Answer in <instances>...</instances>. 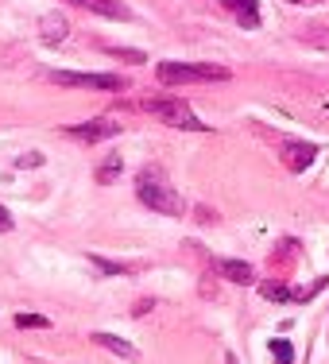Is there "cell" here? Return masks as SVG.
<instances>
[{
  "label": "cell",
  "instance_id": "cell-2",
  "mask_svg": "<svg viewBox=\"0 0 329 364\" xmlns=\"http://www.w3.org/2000/svg\"><path fill=\"white\" fill-rule=\"evenodd\" d=\"M132 109H144V112H151L155 120H163V124H171V128H186V132H205V128H210L178 97H147V101H136Z\"/></svg>",
  "mask_w": 329,
  "mask_h": 364
},
{
  "label": "cell",
  "instance_id": "cell-6",
  "mask_svg": "<svg viewBox=\"0 0 329 364\" xmlns=\"http://www.w3.org/2000/svg\"><path fill=\"white\" fill-rule=\"evenodd\" d=\"M120 132V120H109V117H97V120H85V124H70L66 128V136H74V140L82 144H101L109 140V136Z\"/></svg>",
  "mask_w": 329,
  "mask_h": 364
},
{
  "label": "cell",
  "instance_id": "cell-17",
  "mask_svg": "<svg viewBox=\"0 0 329 364\" xmlns=\"http://www.w3.org/2000/svg\"><path fill=\"white\" fill-rule=\"evenodd\" d=\"M16 326H20V329H47L50 322L43 314H20V318H16Z\"/></svg>",
  "mask_w": 329,
  "mask_h": 364
},
{
  "label": "cell",
  "instance_id": "cell-12",
  "mask_svg": "<svg viewBox=\"0 0 329 364\" xmlns=\"http://www.w3.org/2000/svg\"><path fill=\"white\" fill-rule=\"evenodd\" d=\"M259 294L267 302H294V287H287L283 279H264L259 283Z\"/></svg>",
  "mask_w": 329,
  "mask_h": 364
},
{
  "label": "cell",
  "instance_id": "cell-10",
  "mask_svg": "<svg viewBox=\"0 0 329 364\" xmlns=\"http://www.w3.org/2000/svg\"><path fill=\"white\" fill-rule=\"evenodd\" d=\"M39 36H43V43H63L66 36H70V23H66V16L47 12V16L39 20Z\"/></svg>",
  "mask_w": 329,
  "mask_h": 364
},
{
  "label": "cell",
  "instance_id": "cell-5",
  "mask_svg": "<svg viewBox=\"0 0 329 364\" xmlns=\"http://www.w3.org/2000/svg\"><path fill=\"white\" fill-rule=\"evenodd\" d=\"M279 159H283V167H287V171L302 175V171L318 159V147L306 144V140H279Z\"/></svg>",
  "mask_w": 329,
  "mask_h": 364
},
{
  "label": "cell",
  "instance_id": "cell-4",
  "mask_svg": "<svg viewBox=\"0 0 329 364\" xmlns=\"http://www.w3.org/2000/svg\"><path fill=\"white\" fill-rule=\"evenodd\" d=\"M55 85H74V90H101V93H120L128 90V77L120 74H82V70H50L47 74Z\"/></svg>",
  "mask_w": 329,
  "mask_h": 364
},
{
  "label": "cell",
  "instance_id": "cell-19",
  "mask_svg": "<svg viewBox=\"0 0 329 364\" xmlns=\"http://www.w3.org/2000/svg\"><path fill=\"white\" fill-rule=\"evenodd\" d=\"M43 163V155L39 151H31V155H20V167H39Z\"/></svg>",
  "mask_w": 329,
  "mask_h": 364
},
{
  "label": "cell",
  "instance_id": "cell-16",
  "mask_svg": "<svg viewBox=\"0 0 329 364\" xmlns=\"http://www.w3.org/2000/svg\"><path fill=\"white\" fill-rule=\"evenodd\" d=\"M109 55H117V58H124V63H132V66H140V63H147V55L144 50H124V47H105Z\"/></svg>",
  "mask_w": 329,
  "mask_h": 364
},
{
  "label": "cell",
  "instance_id": "cell-7",
  "mask_svg": "<svg viewBox=\"0 0 329 364\" xmlns=\"http://www.w3.org/2000/svg\"><path fill=\"white\" fill-rule=\"evenodd\" d=\"M66 4L85 8V12H93V16H105V20H132V12H128L120 0H66Z\"/></svg>",
  "mask_w": 329,
  "mask_h": 364
},
{
  "label": "cell",
  "instance_id": "cell-14",
  "mask_svg": "<svg viewBox=\"0 0 329 364\" xmlns=\"http://www.w3.org/2000/svg\"><path fill=\"white\" fill-rule=\"evenodd\" d=\"M120 167H124V159H120V151H109V155H105V163L97 167V182H117Z\"/></svg>",
  "mask_w": 329,
  "mask_h": 364
},
{
  "label": "cell",
  "instance_id": "cell-20",
  "mask_svg": "<svg viewBox=\"0 0 329 364\" xmlns=\"http://www.w3.org/2000/svg\"><path fill=\"white\" fill-rule=\"evenodd\" d=\"M12 229V218H8V210H0V232H8Z\"/></svg>",
  "mask_w": 329,
  "mask_h": 364
},
{
  "label": "cell",
  "instance_id": "cell-15",
  "mask_svg": "<svg viewBox=\"0 0 329 364\" xmlns=\"http://www.w3.org/2000/svg\"><path fill=\"white\" fill-rule=\"evenodd\" d=\"M271 357L279 364H291L294 360V345L287 341V337H275V341H271Z\"/></svg>",
  "mask_w": 329,
  "mask_h": 364
},
{
  "label": "cell",
  "instance_id": "cell-8",
  "mask_svg": "<svg viewBox=\"0 0 329 364\" xmlns=\"http://www.w3.org/2000/svg\"><path fill=\"white\" fill-rule=\"evenodd\" d=\"M213 272L225 275L229 283H256L252 264H244V259H213Z\"/></svg>",
  "mask_w": 329,
  "mask_h": 364
},
{
  "label": "cell",
  "instance_id": "cell-9",
  "mask_svg": "<svg viewBox=\"0 0 329 364\" xmlns=\"http://www.w3.org/2000/svg\"><path fill=\"white\" fill-rule=\"evenodd\" d=\"M221 4L237 16L240 28H248V31L259 28V4H256V0H221Z\"/></svg>",
  "mask_w": 329,
  "mask_h": 364
},
{
  "label": "cell",
  "instance_id": "cell-18",
  "mask_svg": "<svg viewBox=\"0 0 329 364\" xmlns=\"http://www.w3.org/2000/svg\"><path fill=\"white\" fill-rule=\"evenodd\" d=\"M90 259H93V267H101L105 275H124L128 272L124 264H112V259H105V256H90Z\"/></svg>",
  "mask_w": 329,
  "mask_h": 364
},
{
  "label": "cell",
  "instance_id": "cell-11",
  "mask_svg": "<svg viewBox=\"0 0 329 364\" xmlns=\"http://www.w3.org/2000/svg\"><path fill=\"white\" fill-rule=\"evenodd\" d=\"M93 345H101V349L117 353V357H124V360H136V357H140V353H136V345L124 341V337H117V333H93Z\"/></svg>",
  "mask_w": 329,
  "mask_h": 364
},
{
  "label": "cell",
  "instance_id": "cell-3",
  "mask_svg": "<svg viewBox=\"0 0 329 364\" xmlns=\"http://www.w3.org/2000/svg\"><path fill=\"white\" fill-rule=\"evenodd\" d=\"M155 77L163 85H186V82H229V66L217 63H159Z\"/></svg>",
  "mask_w": 329,
  "mask_h": 364
},
{
  "label": "cell",
  "instance_id": "cell-13",
  "mask_svg": "<svg viewBox=\"0 0 329 364\" xmlns=\"http://www.w3.org/2000/svg\"><path fill=\"white\" fill-rule=\"evenodd\" d=\"M294 256H298V240H283V245L271 252V267H279V272H283V267L294 264Z\"/></svg>",
  "mask_w": 329,
  "mask_h": 364
},
{
  "label": "cell",
  "instance_id": "cell-1",
  "mask_svg": "<svg viewBox=\"0 0 329 364\" xmlns=\"http://www.w3.org/2000/svg\"><path fill=\"white\" fill-rule=\"evenodd\" d=\"M136 194H140V202L147 210L155 213H167V218H183V198L171 190V182L163 178V171H151L147 167L140 178H136Z\"/></svg>",
  "mask_w": 329,
  "mask_h": 364
},
{
  "label": "cell",
  "instance_id": "cell-21",
  "mask_svg": "<svg viewBox=\"0 0 329 364\" xmlns=\"http://www.w3.org/2000/svg\"><path fill=\"white\" fill-rule=\"evenodd\" d=\"M291 4H318V0H291Z\"/></svg>",
  "mask_w": 329,
  "mask_h": 364
}]
</instances>
